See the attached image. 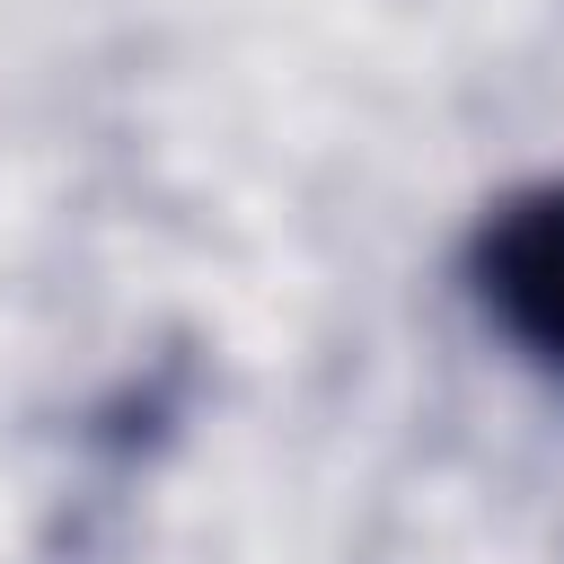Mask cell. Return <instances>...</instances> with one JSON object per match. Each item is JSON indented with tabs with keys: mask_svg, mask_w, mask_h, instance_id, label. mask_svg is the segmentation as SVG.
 Here are the masks:
<instances>
[{
	"mask_svg": "<svg viewBox=\"0 0 564 564\" xmlns=\"http://www.w3.org/2000/svg\"><path fill=\"white\" fill-rule=\"evenodd\" d=\"M467 273H476L485 317H494L546 379H564V185L511 194V203L476 229Z\"/></svg>",
	"mask_w": 564,
	"mask_h": 564,
	"instance_id": "1",
	"label": "cell"
}]
</instances>
